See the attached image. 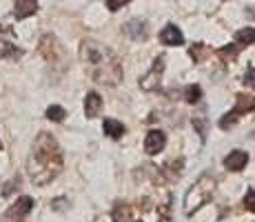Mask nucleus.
<instances>
[{
    "mask_svg": "<svg viewBox=\"0 0 255 222\" xmlns=\"http://www.w3.org/2000/svg\"><path fill=\"white\" fill-rule=\"evenodd\" d=\"M62 165H65V158H62L58 140L47 131L38 133L27 158V174L31 182L38 187L49 185L62 171Z\"/></svg>",
    "mask_w": 255,
    "mask_h": 222,
    "instance_id": "f257e3e1",
    "label": "nucleus"
},
{
    "mask_svg": "<svg viewBox=\"0 0 255 222\" xmlns=\"http://www.w3.org/2000/svg\"><path fill=\"white\" fill-rule=\"evenodd\" d=\"M164 145H166V136H164V131H160V129H151L149 133H146V138H144V151H146L149 156L160 154V151L164 149Z\"/></svg>",
    "mask_w": 255,
    "mask_h": 222,
    "instance_id": "0eeeda50",
    "label": "nucleus"
},
{
    "mask_svg": "<svg viewBox=\"0 0 255 222\" xmlns=\"http://www.w3.org/2000/svg\"><path fill=\"white\" fill-rule=\"evenodd\" d=\"M247 162H249V154L247 151H240V149L231 151V154L224 158V167H227L229 171H242L244 167H247Z\"/></svg>",
    "mask_w": 255,
    "mask_h": 222,
    "instance_id": "1a4fd4ad",
    "label": "nucleus"
},
{
    "mask_svg": "<svg viewBox=\"0 0 255 222\" xmlns=\"http://www.w3.org/2000/svg\"><path fill=\"white\" fill-rule=\"evenodd\" d=\"M45 116H47L51 122H62V120H65V118H67V111L62 109L60 105H51V107H47Z\"/></svg>",
    "mask_w": 255,
    "mask_h": 222,
    "instance_id": "2eb2a0df",
    "label": "nucleus"
},
{
    "mask_svg": "<svg viewBox=\"0 0 255 222\" xmlns=\"http://www.w3.org/2000/svg\"><path fill=\"white\" fill-rule=\"evenodd\" d=\"M135 222H142V220H135Z\"/></svg>",
    "mask_w": 255,
    "mask_h": 222,
    "instance_id": "5701e85b",
    "label": "nucleus"
},
{
    "mask_svg": "<svg viewBox=\"0 0 255 222\" xmlns=\"http://www.w3.org/2000/svg\"><path fill=\"white\" fill-rule=\"evenodd\" d=\"M160 42L166 44V47H180V44H184V36L180 31V27L166 24L162 31H160Z\"/></svg>",
    "mask_w": 255,
    "mask_h": 222,
    "instance_id": "6e6552de",
    "label": "nucleus"
},
{
    "mask_svg": "<svg viewBox=\"0 0 255 222\" xmlns=\"http://www.w3.org/2000/svg\"><path fill=\"white\" fill-rule=\"evenodd\" d=\"M131 0H107V9H109V11H118V9H122Z\"/></svg>",
    "mask_w": 255,
    "mask_h": 222,
    "instance_id": "aec40b11",
    "label": "nucleus"
},
{
    "mask_svg": "<svg viewBox=\"0 0 255 222\" xmlns=\"http://www.w3.org/2000/svg\"><path fill=\"white\" fill-rule=\"evenodd\" d=\"M162 71H164V58L158 56L153 62V67H151V71L146 73V76H142L140 80V87L144 89V91H155V89H160V78H162Z\"/></svg>",
    "mask_w": 255,
    "mask_h": 222,
    "instance_id": "423d86ee",
    "label": "nucleus"
},
{
    "mask_svg": "<svg viewBox=\"0 0 255 222\" xmlns=\"http://www.w3.org/2000/svg\"><path fill=\"white\" fill-rule=\"evenodd\" d=\"M235 42L240 47H249V44L255 42V27H242L238 33H235Z\"/></svg>",
    "mask_w": 255,
    "mask_h": 222,
    "instance_id": "4468645a",
    "label": "nucleus"
},
{
    "mask_svg": "<svg viewBox=\"0 0 255 222\" xmlns=\"http://www.w3.org/2000/svg\"><path fill=\"white\" fill-rule=\"evenodd\" d=\"M127 220H129V207L120 202L114 211V222H127Z\"/></svg>",
    "mask_w": 255,
    "mask_h": 222,
    "instance_id": "f3484780",
    "label": "nucleus"
},
{
    "mask_svg": "<svg viewBox=\"0 0 255 222\" xmlns=\"http://www.w3.org/2000/svg\"><path fill=\"white\" fill-rule=\"evenodd\" d=\"M102 111V98L96 91H89L85 98V113L87 118H98Z\"/></svg>",
    "mask_w": 255,
    "mask_h": 222,
    "instance_id": "9b49d317",
    "label": "nucleus"
},
{
    "mask_svg": "<svg viewBox=\"0 0 255 222\" xmlns=\"http://www.w3.org/2000/svg\"><path fill=\"white\" fill-rule=\"evenodd\" d=\"M253 109H255V98L253 96H238L233 109L227 111L222 118H220V129H231V127L244 116V113H249Z\"/></svg>",
    "mask_w": 255,
    "mask_h": 222,
    "instance_id": "20e7f679",
    "label": "nucleus"
},
{
    "mask_svg": "<svg viewBox=\"0 0 255 222\" xmlns=\"http://www.w3.org/2000/svg\"><path fill=\"white\" fill-rule=\"evenodd\" d=\"M125 33L133 40H144L149 29H146V22L144 20H129L125 24Z\"/></svg>",
    "mask_w": 255,
    "mask_h": 222,
    "instance_id": "9d476101",
    "label": "nucleus"
},
{
    "mask_svg": "<svg viewBox=\"0 0 255 222\" xmlns=\"http://www.w3.org/2000/svg\"><path fill=\"white\" fill-rule=\"evenodd\" d=\"M238 51H240V44H238V42H233V44H229V47L218 49V56H222L224 60H227V58H233Z\"/></svg>",
    "mask_w": 255,
    "mask_h": 222,
    "instance_id": "6ab92c4d",
    "label": "nucleus"
},
{
    "mask_svg": "<svg viewBox=\"0 0 255 222\" xmlns=\"http://www.w3.org/2000/svg\"><path fill=\"white\" fill-rule=\"evenodd\" d=\"M215 191V180L211 176H202L184 196V211L186 216H193L198 209H202L207 202H211Z\"/></svg>",
    "mask_w": 255,
    "mask_h": 222,
    "instance_id": "7ed1b4c3",
    "label": "nucleus"
},
{
    "mask_svg": "<svg viewBox=\"0 0 255 222\" xmlns=\"http://www.w3.org/2000/svg\"><path fill=\"white\" fill-rule=\"evenodd\" d=\"M244 85L255 89V67H249L247 73H244Z\"/></svg>",
    "mask_w": 255,
    "mask_h": 222,
    "instance_id": "412c9836",
    "label": "nucleus"
},
{
    "mask_svg": "<svg viewBox=\"0 0 255 222\" xmlns=\"http://www.w3.org/2000/svg\"><path fill=\"white\" fill-rule=\"evenodd\" d=\"M80 60L93 82H100V85H107V87L120 85V80H122L120 58L107 44H102L98 40H82Z\"/></svg>",
    "mask_w": 255,
    "mask_h": 222,
    "instance_id": "f03ea898",
    "label": "nucleus"
},
{
    "mask_svg": "<svg viewBox=\"0 0 255 222\" xmlns=\"http://www.w3.org/2000/svg\"><path fill=\"white\" fill-rule=\"evenodd\" d=\"M125 125L122 122H118V120H114V118H107L105 120V133L111 138V140H120L122 136H125Z\"/></svg>",
    "mask_w": 255,
    "mask_h": 222,
    "instance_id": "ddd939ff",
    "label": "nucleus"
},
{
    "mask_svg": "<svg viewBox=\"0 0 255 222\" xmlns=\"http://www.w3.org/2000/svg\"><path fill=\"white\" fill-rule=\"evenodd\" d=\"M200 98H202V89H200L198 85L186 87V91H184V100L189 102V105H195V102H200Z\"/></svg>",
    "mask_w": 255,
    "mask_h": 222,
    "instance_id": "dca6fc26",
    "label": "nucleus"
},
{
    "mask_svg": "<svg viewBox=\"0 0 255 222\" xmlns=\"http://www.w3.org/2000/svg\"><path fill=\"white\" fill-rule=\"evenodd\" d=\"M0 147H2V145H0Z\"/></svg>",
    "mask_w": 255,
    "mask_h": 222,
    "instance_id": "b1692460",
    "label": "nucleus"
},
{
    "mask_svg": "<svg viewBox=\"0 0 255 222\" xmlns=\"http://www.w3.org/2000/svg\"><path fill=\"white\" fill-rule=\"evenodd\" d=\"M244 205H247L249 211H253V214H255V189H251L247 194V198H244Z\"/></svg>",
    "mask_w": 255,
    "mask_h": 222,
    "instance_id": "4be33fe9",
    "label": "nucleus"
},
{
    "mask_svg": "<svg viewBox=\"0 0 255 222\" xmlns=\"http://www.w3.org/2000/svg\"><path fill=\"white\" fill-rule=\"evenodd\" d=\"M31 209H33V198L22 196V198H18L7 211H4V222H22Z\"/></svg>",
    "mask_w": 255,
    "mask_h": 222,
    "instance_id": "39448f33",
    "label": "nucleus"
},
{
    "mask_svg": "<svg viewBox=\"0 0 255 222\" xmlns=\"http://www.w3.org/2000/svg\"><path fill=\"white\" fill-rule=\"evenodd\" d=\"M7 56L18 58L20 56V51H18L13 44H9V42H0V58H7Z\"/></svg>",
    "mask_w": 255,
    "mask_h": 222,
    "instance_id": "a211bd4d",
    "label": "nucleus"
},
{
    "mask_svg": "<svg viewBox=\"0 0 255 222\" xmlns=\"http://www.w3.org/2000/svg\"><path fill=\"white\" fill-rule=\"evenodd\" d=\"M38 11V0H16V18L22 20V18H29Z\"/></svg>",
    "mask_w": 255,
    "mask_h": 222,
    "instance_id": "f8f14e48",
    "label": "nucleus"
}]
</instances>
